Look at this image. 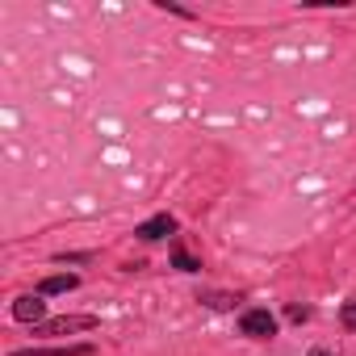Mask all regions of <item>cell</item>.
Listing matches in <instances>:
<instances>
[{
    "label": "cell",
    "instance_id": "cell-1",
    "mask_svg": "<svg viewBox=\"0 0 356 356\" xmlns=\"http://www.w3.org/2000/svg\"><path fill=\"white\" fill-rule=\"evenodd\" d=\"M97 318L92 314H63V318H51V323H38L34 331L38 335H72V331H92Z\"/></svg>",
    "mask_w": 356,
    "mask_h": 356
},
{
    "label": "cell",
    "instance_id": "cell-2",
    "mask_svg": "<svg viewBox=\"0 0 356 356\" xmlns=\"http://www.w3.org/2000/svg\"><path fill=\"white\" fill-rule=\"evenodd\" d=\"M239 327H243V335H252V339H273V335H277V318H273L268 310H248V314L239 318Z\"/></svg>",
    "mask_w": 356,
    "mask_h": 356
},
{
    "label": "cell",
    "instance_id": "cell-3",
    "mask_svg": "<svg viewBox=\"0 0 356 356\" xmlns=\"http://www.w3.org/2000/svg\"><path fill=\"white\" fill-rule=\"evenodd\" d=\"M134 235L147 239V243H155V239H163V235H176V218H172V214H155V218H147Z\"/></svg>",
    "mask_w": 356,
    "mask_h": 356
},
{
    "label": "cell",
    "instance_id": "cell-4",
    "mask_svg": "<svg viewBox=\"0 0 356 356\" xmlns=\"http://www.w3.org/2000/svg\"><path fill=\"white\" fill-rule=\"evenodd\" d=\"M42 314H47V302H42V298H34V293H26V298H17V302H13V318H17V323H34V327H38V323H42Z\"/></svg>",
    "mask_w": 356,
    "mask_h": 356
},
{
    "label": "cell",
    "instance_id": "cell-5",
    "mask_svg": "<svg viewBox=\"0 0 356 356\" xmlns=\"http://www.w3.org/2000/svg\"><path fill=\"white\" fill-rule=\"evenodd\" d=\"M13 356H92V343H72V348H26Z\"/></svg>",
    "mask_w": 356,
    "mask_h": 356
},
{
    "label": "cell",
    "instance_id": "cell-6",
    "mask_svg": "<svg viewBox=\"0 0 356 356\" xmlns=\"http://www.w3.org/2000/svg\"><path fill=\"white\" fill-rule=\"evenodd\" d=\"M76 285H80L76 273H67V277H47V281L38 285V298H47V293H67V289H76Z\"/></svg>",
    "mask_w": 356,
    "mask_h": 356
},
{
    "label": "cell",
    "instance_id": "cell-7",
    "mask_svg": "<svg viewBox=\"0 0 356 356\" xmlns=\"http://www.w3.org/2000/svg\"><path fill=\"white\" fill-rule=\"evenodd\" d=\"M172 264L181 268V273H202V260H193L185 248H172Z\"/></svg>",
    "mask_w": 356,
    "mask_h": 356
},
{
    "label": "cell",
    "instance_id": "cell-8",
    "mask_svg": "<svg viewBox=\"0 0 356 356\" xmlns=\"http://www.w3.org/2000/svg\"><path fill=\"white\" fill-rule=\"evenodd\" d=\"M339 318H343V327H348V331H356V302H348Z\"/></svg>",
    "mask_w": 356,
    "mask_h": 356
},
{
    "label": "cell",
    "instance_id": "cell-9",
    "mask_svg": "<svg viewBox=\"0 0 356 356\" xmlns=\"http://www.w3.org/2000/svg\"><path fill=\"white\" fill-rule=\"evenodd\" d=\"M289 318L302 323V318H310V310H306V306H289Z\"/></svg>",
    "mask_w": 356,
    "mask_h": 356
},
{
    "label": "cell",
    "instance_id": "cell-10",
    "mask_svg": "<svg viewBox=\"0 0 356 356\" xmlns=\"http://www.w3.org/2000/svg\"><path fill=\"white\" fill-rule=\"evenodd\" d=\"M310 356H331V352H327V348H314V352H310Z\"/></svg>",
    "mask_w": 356,
    "mask_h": 356
}]
</instances>
